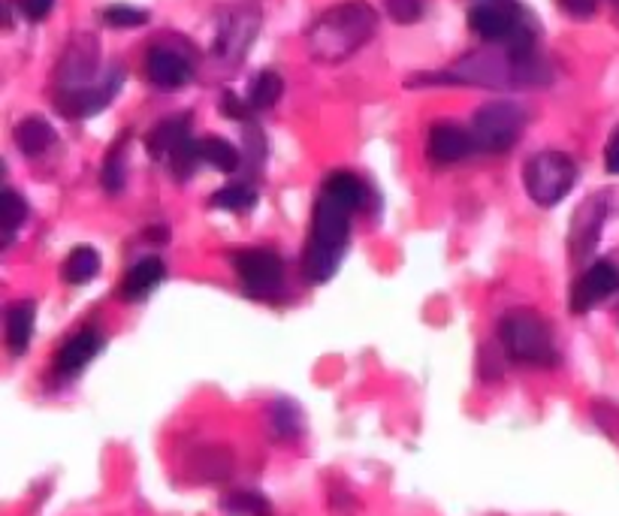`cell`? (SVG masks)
Segmentation results:
<instances>
[{"label":"cell","instance_id":"4dcf8cb0","mask_svg":"<svg viewBox=\"0 0 619 516\" xmlns=\"http://www.w3.org/2000/svg\"><path fill=\"white\" fill-rule=\"evenodd\" d=\"M559 7L571 19H592L598 10V0H559Z\"/></svg>","mask_w":619,"mask_h":516},{"label":"cell","instance_id":"ac0fdd59","mask_svg":"<svg viewBox=\"0 0 619 516\" xmlns=\"http://www.w3.org/2000/svg\"><path fill=\"white\" fill-rule=\"evenodd\" d=\"M37 323V305L31 299H19L7 308V348L13 357H22L31 348Z\"/></svg>","mask_w":619,"mask_h":516},{"label":"cell","instance_id":"ffe728a7","mask_svg":"<svg viewBox=\"0 0 619 516\" xmlns=\"http://www.w3.org/2000/svg\"><path fill=\"white\" fill-rule=\"evenodd\" d=\"M97 272H100V254H97L94 248H88V245L73 248V251L67 254L64 266H61V278H64V284H70V287H82V284L94 281Z\"/></svg>","mask_w":619,"mask_h":516},{"label":"cell","instance_id":"4316f807","mask_svg":"<svg viewBox=\"0 0 619 516\" xmlns=\"http://www.w3.org/2000/svg\"><path fill=\"white\" fill-rule=\"evenodd\" d=\"M221 507L230 516H269L272 507L260 492H233L221 501Z\"/></svg>","mask_w":619,"mask_h":516},{"label":"cell","instance_id":"836d02e7","mask_svg":"<svg viewBox=\"0 0 619 516\" xmlns=\"http://www.w3.org/2000/svg\"><path fill=\"white\" fill-rule=\"evenodd\" d=\"M604 166H607V172L619 176V127L610 133V139L604 145Z\"/></svg>","mask_w":619,"mask_h":516},{"label":"cell","instance_id":"f1b7e54d","mask_svg":"<svg viewBox=\"0 0 619 516\" xmlns=\"http://www.w3.org/2000/svg\"><path fill=\"white\" fill-rule=\"evenodd\" d=\"M103 22L109 28H139L148 22V13L145 10H136V7H127V4H112L103 10Z\"/></svg>","mask_w":619,"mask_h":516},{"label":"cell","instance_id":"4fadbf2b","mask_svg":"<svg viewBox=\"0 0 619 516\" xmlns=\"http://www.w3.org/2000/svg\"><path fill=\"white\" fill-rule=\"evenodd\" d=\"M145 73L148 82L161 91H176L182 85H188L191 79V61L185 52L164 46V43H154L145 55Z\"/></svg>","mask_w":619,"mask_h":516},{"label":"cell","instance_id":"7c38bea8","mask_svg":"<svg viewBox=\"0 0 619 516\" xmlns=\"http://www.w3.org/2000/svg\"><path fill=\"white\" fill-rule=\"evenodd\" d=\"M616 290H619V266L610 263V260H598L574 281V287H571V311L574 314H586L598 302L610 299Z\"/></svg>","mask_w":619,"mask_h":516},{"label":"cell","instance_id":"7a4b0ae2","mask_svg":"<svg viewBox=\"0 0 619 516\" xmlns=\"http://www.w3.org/2000/svg\"><path fill=\"white\" fill-rule=\"evenodd\" d=\"M351 212L354 209H348L330 194L318 197L312 230H308V242L302 254V272L308 284H327L339 272V263L351 239Z\"/></svg>","mask_w":619,"mask_h":516},{"label":"cell","instance_id":"5bb4252c","mask_svg":"<svg viewBox=\"0 0 619 516\" xmlns=\"http://www.w3.org/2000/svg\"><path fill=\"white\" fill-rule=\"evenodd\" d=\"M604 218H607V200H604V194L589 197V200L574 212L571 233H568L571 257H574V260H586V257L595 251L598 233H601V227H604Z\"/></svg>","mask_w":619,"mask_h":516},{"label":"cell","instance_id":"e0dca14e","mask_svg":"<svg viewBox=\"0 0 619 516\" xmlns=\"http://www.w3.org/2000/svg\"><path fill=\"white\" fill-rule=\"evenodd\" d=\"M164 275H167V269H164L161 257H142L130 266V272L118 284V296L127 299V302H139L164 281Z\"/></svg>","mask_w":619,"mask_h":516},{"label":"cell","instance_id":"ba28073f","mask_svg":"<svg viewBox=\"0 0 619 516\" xmlns=\"http://www.w3.org/2000/svg\"><path fill=\"white\" fill-rule=\"evenodd\" d=\"M233 269H236L245 293H251L257 299L275 296L281 290L284 263H281V257L275 251H266V248L239 251V254H233Z\"/></svg>","mask_w":619,"mask_h":516},{"label":"cell","instance_id":"5b68a950","mask_svg":"<svg viewBox=\"0 0 619 516\" xmlns=\"http://www.w3.org/2000/svg\"><path fill=\"white\" fill-rule=\"evenodd\" d=\"M145 145H148L151 157L164 160L179 179H188L191 172L197 169V163H203L200 142L191 136V118L188 115H173V118H164L161 124H154Z\"/></svg>","mask_w":619,"mask_h":516},{"label":"cell","instance_id":"d6986e66","mask_svg":"<svg viewBox=\"0 0 619 516\" xmlns=\"http://www.w3.org/2000/svg\"><path fill=\"white\" fill-rule=\"evenodd\" d=\"M13 139H16V148L25 157H40V154H46L55 145L58 133H55V127L43 115H28V118H22L16 124Z\"/></svg>","mask_w":619,"mask_h":516},{"label":"cell","instance_id":"7402d4cb","mask_svg":"<svg viewBox=\"0 0 619 516\" xmlns=\"http://www.w3.org/2000/svg\"><path fill=\"white\" fill-rule=\"evenodd\" d=\"M284 94V79L275 70H260L248 88V103L251 109H272Z\"/></svg>","mask_w":619,"mask_h":516},{"label":"cell","instance_id":"1f68e13d","mask_svg":"<svg viewBox=\"0 0 619 516\" xmlns=\"http://www.w3.org/2000/svg\"><path fill=\"white\" fill-rule=\"evenodd\" d=\"M221 109H224V115H230V118H236V121H248V118H251V103H245V100L236 97L233 91L224 94Z\"/></svg>","mask_w":619,"mask_h":516},{"label":"cell","instance_id":"f546056e","mask_svg":"<svg viewBox=\"0 0 619 516\" xmlns=\"http://www.w3.org/2000/svg\"><path fill=\"white\" fill-rule=\"evenodd\" d=\"M384 10L396 25H414L423 16V0H384Z\"/></svg>","mask_w":619,"mask_h":516},{"label":"cell","instance_id":"6da1fadb","mask_svg":"<svg viewBox=\"0 0 619 516\" xmlns=\"http://www.w3.org/2000/svg\"><path fill=\"white\" fill-rule=\"evenodd\" d=\"M378 31V13L366 0H345L324 10L305 31L308 55L321 64H342L354 58Z\"/></svg>","mask_w":619,"mask_h":516},{"label":"cell","instance_id":"9c48e42d","mask_svg":"<svg viewBox=\"0 0 619 516\" xmlns=\"http://www.w3.org/2000/svg\"><path fill=\"white\" fill-rule=\"evenodd\" d=\"M97 67H100V43L91 34L73 37L58 61V70H55L58 91H82V88L97 85L94 82Z\"/></svg>","mask_w":619,"mask_h":516},{"label":"cell","instance_id":"d4e9b609","mask_svg":"<svg viewBox=\"0 0 619 516\" xmlns=\"http://www.w3.org/2000/svg\"><path fill=\"white\" fill-rule=\"evenodd\" d=\"M254 203H257V191L245 182L227 185V188L215 191L212 200H209V206L227 209V212H248V209H254Z\"/></svg>","mask_w":619,"mask_h":516},{"label":"cell","instance_id":"9a60e30c","mask_svg":"<svg viewBox=\"0 0 619 516\" xmlns=\"http://www.w3.org/2000/svg\"><path fill=\"white\" fill-rule=\"evenodd\" d=\"M475 148H478V145H475L472 130L459 127V124H453V121H438V124H432L429 139H426V154H429V160H432V163H441V166L466 160Z\"/></svg>","mask_w":619,"mask_h":516},{"label":"cell","instance_id":"d6a6232c","mask_svg":"<svg viewBox=\"0 0 619 516\" xmlns=\"http://www.w3.org/2000/svg\"><path fill=\"white\" fill-rule=\"evenodd\" d=\"M22 16L31 19V22H43L49 19V13L55 10V0H22Z\"/></svg>","mask_w":619,"mask_h":516},{"label":"cell","instance_id":"3957f363","mask_svg":"<svg viewBox=\"0 0 619 516\" xmlns=\"http://www.w3.org/2000/svg\"><path fill=\"white\" fill-rule=\"evenodd\" d=\"M577 182V163L556 148L538 151L523 166V188L529 200L541 209L559 206Z\"/></svg>","mask_w":619,"mask_h":516},{"label":"cell","instance_id":"8992f818","mask_svg":"<svg viewBox=\"0 0 619 516\" xmlns=\"http://www.w3.org/2000/svg\"><path fill=\"white\" fill-rule=\"evenodd\" d=\"M523 127H526V112L514 100H493L481 106L472 118L475 145L490 154H502L514 148L517 139L523 136Z\"/></svg>","mask_w":619,"mask_h":516},{"label":"cell","instance_id":"cb8c5ba5","mask_svg":"<svg viewBox=\"0 0 619 516\" xmlns=\"http://www.w3.org/2000/svg\"><path fill=\"white\" fill-rule=\"evenodd\" d=\"M127 136L130 133H124L112 148H109V154H106V160H103V172H100V182H103V188L109 191V194H118L121 188H124V176H127Z\"/></svg>","mask_w":619,"mask_h":516},{"label":"cell","instance_id":"83f0119b","mask_svg":"<svg viewBox=\"0 0 619 516\" xmlns=\"http://www.w3.org/2000/svg\"><path fill=\"white\" fill-rule=\"evenodd\" d=\"M28 221V203L19 197V191L7 188L4 191V236H7V245H13L19 227Z\"/></svg>","mask_w":619,"mask_h":516},{"label":"cell","instance_id":"277c9868","mask_svg":"<svg viewBox=\"0 0 619 516\" xmlns=\"http://www.w3.org/2000/svg\"><path fill=\"white\" fill-rule=\"evenodd\" d=\"M499 338L505 344V354L514 363L547 366L556 360L550 326L541 320V314H535L529 308H517V311L505 314L502 326H499Z\"/></svg>","mask_w":619,"mask_h":516},{"label":"cell","instance_id":"8fae6325","mask_svg":"<svg viewBox=\"0 0 619 516\" xmlns=\"http://www.w3.org/2000/svg\"><path fill=\"white\" fill-rule=\"evenodd\" d=\"M124 85V70H112L106 82L82 88V91H58L55 94V106L64 118H91L97 112H103L112 97L118 94V88Z\"/></svg>","mask_w":619,"mask_h":516},{"label":"cell","instance_id":"603a6c76","mask_svg":"<svg viewBox=\"0 0 619 516\" xmlns=\"http://www.w3.org/2000/svg\"><path fill=\"white\" fill-rule=\"evenodd\" d=\"M200 154H203V163L215 166L218 172H233V169H239V160H242L239 148L221 136L200 139Z\"/></svg>","mask_w":619,"mask_h":516},{"label":"cell","instance_id":"30bf717a","mask_svg":"<svg viewBox=\"0 0 619 516\" xmlns=\"http://www.w3.org/2000/svg\"><path fill=\"white\" fill-rule=\"evenodd\" d=\"M523 25H529V19L514 4H508V7L505 4H478L469 10V28L487 43L508 46Z\"/></svg>","mask_w":619,"mask_h":516},{"label":"cell","instance_id":"484cf974","mask_svg":"<svg viewBox=\"0 0 619 516\" xmlns=\"http://www.w3.org/2000/svg\"><path fill=\"white\" fill-rule=\"evenodd\" d=\"M269 423H272V432L278 438H296L302 432V411L293 402L278 399L269 411Z\"/></svg>","mask_w":619,"mask_h":516},{"label":"cell","instance_id":"52a82bcc","mask_svg":"<svg viewBox=\"0 0 619 516\" xmlns=\"http://www.w3.org/2000/svg\"><path fill=\"white\" fill-rule=\"evenodd\" d=\"M260 22H263V16H260L257 7H248V4L230 7L218 22V34H215V43H212L215 61L230 64V67L239 64L248 55V49H251L257 31H260Z\"/></svg>","mask_w":619,"mask_h":516},{"label":"cell","instance_id":"44dd1931","mask_svg":"<svg viewBox=\"0 0 619 516\" xmlns=\"http://www.w3.org/2000/svg\"><path fill=\"white\" fill-rule=\"evenodd\" d=\"M324 194L336 197V200L345 203L348 209H360L363 200H366V188H363V182L354 176V172H345V169L330 172L327 182H324Z\"/></svg>","mask_w":619,"mask_h":516},{"label":"cell","instance_id":"2e32d148","mask_svg":"<svg viewBox=\"0 0 619 516\" xmlns=\"http://www.w3.org/2000/svg\"><path fill=\"white\" fill-rule=\"evenodd\" d=\"M100 351H103V332L94 329V326H85V329H79L76 335H70V338L61 344V351H58V357H55V372L64 375V378H73V375H79Z\"/></svg>","mask_w":619,"mask_h":516}]
</instances>
